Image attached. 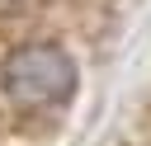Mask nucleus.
Masks as SVG:
<instances>
[{
  "label": "nucleus",
  "instance_id": "1",
  "mask_svg": "<svg viewBox=\"0 0 151 146\" xmlns=\"http://www.w3.org/2000/svg\"><path fill=\"white\" fill-rule=\"evenodd\" d=\"M0 85H5L14 108L42 113V108H57L76 94V61L57 42H24L5 57Z\"/></svg>",
  "mask_w": 151,
  "mask_h": 146
},
{
  "label": "nucleus",
  "instance_id": "2",
  "mask_svg": "<svg viewBox=\"0 0 151 146\" xmlns=\"http://www.w3.org/2000/svg\"><path fill=\"white\" fill-rule=\"evenodd\" d=\"M28 0H0V14H14V9H24Z\"/></svg>",
  "mask_w": 151,
  "mask_h": 146
}]
</instances>
